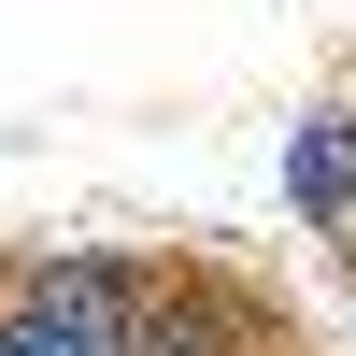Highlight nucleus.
I'll return each instance as SVG.
<instances>
[{"mask_svg":"<svg viewBox=\"0 0 356 356\" xmlns=\"http://www.w3.org/2000/svg\"><path fill=\"white\" fill-rule=\"evenodd\" d=\"M214 328H243V300H228V285H200V271H171V285H143L129 356H214Z\"/></svg>","mask_w":356,"mask_h":356,"instance_id":"1","label":"nucleus"},{"mask_svg":"<svg viewBox=\"0 0 356 356\" xmlns=\"http://www.w3.org/2000/svg\"><path fill=\"white\" fill-rule=\"evenodd\" d=\"M300 200L328 228H356V114H328V129H300Z\"/></svg>","mask_w":356,"mask_h":356,"instance_id":"2","label":"nucleus"}]
</instances>
